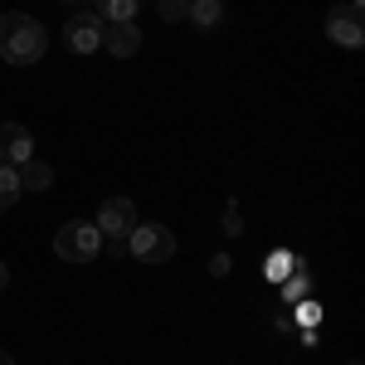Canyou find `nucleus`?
I'll use <instances>...</instances> for the list:
<instances>
[{
    "label": "nucleus",
    "mask_w": 365,
    "mask_h": 365,
    "mask_svg": "<svg viewBox=\"0 0 365 365\" xmlns=\"http://www.w3.org/2000/svg\"><path fill=\"white\" fill-rule=\"evenodd\" d=\"M44 54H49V29L25 10H5L0 15V58L25 68V63H39Z\"/></svg>",
    "instance_id": "obj_1"
},
{
    "label": "nucleus",
    "mask_w": 365,
    "mask_h": 365,
    "mask_svg": "<svg viewBox=\"0 0 365 365\" xmlns=\"http://www.w3.org/2000/svg\"><path fill=\"white\" fill-rule=\"evenodd\" d=\"M54 253L63 263H93L103 253V234H98V225H88V220H68L54 234Z\"/></svg>",
    "instance_id": "obj_2"
},
{
    "label": "nucleus",
    "mask_w": 365,
    "mask_h": 365,
    "mask_svg": "<svg viewBox=\"0 0 365 365\" xmlns=\"http://www.w3.org/2000/svg\"><path fill=\"white\" fill-rule=\"evenodd\" d=\"M137 229V205L127 195L117 200H103V210H98V234H103V244L113 253H127V234Z\"/></svg>",
    "instance_id": "obj_3"
},
{
    "label": "nucleus",
    "mask_w": 365,
    "mask_h": 365,
    "mask_svg": "<svg viewBox=\"0 0 365 365\" xmlns=\"http://www.w3.org/2000/svg\"><path fill=\"white\" fill-rule=\"evenodd\" d=\"M127 253L137 263H166L175 253V234L166 225H151V220H137V229L127 234Z\"/></svg>",
    "instance_id": "obj_4"
},
{
    "label": "nucleus",
    "mask_w": 365,
    "mask_h": 365,
    "mask_svg": "<svg viewBox=\"0 0 365 365\" xmlns=\"http://www.w3.org/2000/svg\"><path fill=\"white\" fill-rule=\"evenodd\" d=\"M63 44H68L73 54H93V49H103V20H98L93 10H78V15L63 25Z\"/></svg>",
    "instance_id": "obj_5"
},
{
    "label": "nucleus",
    "mask_w": 365,
    "mask_h": 365,
    "mask_svg": "<svg viewBox=\"0 0 365 365\" xmlns=\"http://www.w3.org/2000/svg\"><path fill=\"white\" fill-rule=\"evenodd\" d=\"M327 39H331V44H346V49H361L365 44L361 10H356V5H336V10L327 15Z\"/></svg>",
    "instance_id": "obj_6"
},
{
    "label": "nucleus",
    "mask_w": 365,
    "mask_h": 365,
    "mask_svg": "<svg viewBox=\"0 0 365 365\" xmlns=\"http://www.w3.org/2000/svg\"><path fill=\"white\" fill-rule=\"evenodd\" d=\"M0 161L5 166H25V161H34V137H29V127H20V122H0Z\"/></svg>",
    "instance_id": "obj_7"
},
{
    "label": "nucleus",
    "mask_w": 365,
    "mask_h": 365,
    "mask_svg": "<svg viewBox=\"0 0 365 365\" xmlns=\"http://www.w3.org/2000/svg\"><path fill=\"white\" fill-rule=\"evenodd\" d=\"M103 49L117 58H132L141 49V29L137 20H122V25H103Z\"/></svg>",
    "instance_id": "obj_8"
},
{
    "label": "nucleus",
    "mask_w": 365,
    "mask_h": 365,
    "mask_svg": "<svg viewBox=\"0 0 365 365\" xmlns=\"http://www.w3.org/2000/svg\"><path fill=\"white\" fill-rule=\"evenodd\" d=\"M141 0H93V15L103 25H122V20H137Z\"/></svg>",
    "instance_id": "obj_9"
},
{
    "label": "nucleus",
    "mask_w": 365,
    "mask_h": 365,
    "mask_svg": "<svg viewBox=\"0 0 365 365\" xmlns=\"http://www.w3.org/2000/svg\"><path fill=\"white\" fill-rule=\"evenodd\" d=\"M185 20H190L195 29H215L220 20H225V5H220V0H190Z\"/></svg>",
    "instance_id": "obj_10"
},
{
    "label": "nucleus",
    "mask_w": 365,
    "mask_h": 365,
    "mask_svg": "<svg viewBox=\"0 0 365 365\" xmlns=\"http://www.w3.org/2000/svg\"><path fill=\"white\" fill-rule=\"evenodd\" d=\"M54 185V166L49 161H25L20 166V190H49Z\"/></svg>",
    "instance_id": "obj_11"
},
{
    "label": "nucleus",
    "mask_w": 365,
    "mask_h": 365,
    "mask_svg": "<svg viewBox=\"0 0 365 365\" xmlns=\"http://www.w3.org/2000/svg\"><path fill=\"white\" fill-rule=\"evenodd\" d=\"M20 195H25V190H20V170L0 161V215H5V210H10V205H15Z\"/></svg>",
    "instance_id": "obj_12"
},
{
    "label": "nucleus",
    "mask_w": 365,
    "mask_h": 365,
    "mask_svg": "<svg viewBox=\"0 0 365 365\" xmlns=\"http://www.w3.org/2000/svg\"><path fill=\"white\" fill-rule=\"evenodd\" d=\"M282 297H287L292 307H297V302L307 297V273H302V268H297V278H287V287H282Z\"/></svg>",
    "instance_id": "obj_13"
},
{
    "label": "nucleus",
    "mask_w": 365,
    "mask_h": 365,
    "mask_svg": "<svg viewBox=\"0 0 365 365\" xmlns=\"http://www.w3.org/2000/svg\"><path fill=\"white\" fill-rule=\"evenodd\" d=\"M156 10H161V20H185V10H190V0H156Z\"/></svg>",
    "instance_id": "obj_14"
},
{
    "label": "nucleus",
    "mask_w": 365,
    "mask_h": 365,
    "mask_svg": "<svg viewBox=\"0 0 365 365\" xmlns=\"http://www.w3.org/2000/svg\"><path fill=\"white\" fill-rule=\"evenodd\" d=\"M225 234H244V220H239V210L229 205V215H225Z\"/></svg>",
    "instance_id": "obj_15"
},
{
    "label": "nucleus",
    "mask_w": 365,
    "mask_h": 365,
    "mask_svg": "<svg viewBox=\"0 0 365 365\" xmlns=\"http://www.w3.org/2000/svg\"><path fill=\"white\" fill-rule=\"evenodd\" d=\"M210 273L225 278V273H229V253H215V258H210Z\"/></svg>",
    "instance_id": "obj_16"
},
{
    "label": "nucleus",
    "mask_w": 365,
    "mask_h": 365,
    "mask_svg": "<svg viewBox=\"0 0 365 365\" xmlns=\"http://www.w3.org/2000/svg\"><path fill=\"white\" fill-rule=\"evenodd\" d=\"M10 287V268H5V258H0V292Z\"/></svg>",
    "instance_id": "obj_17"
},
{
    "label": "nucleus",
    "mask_w": 365,
    "mask_h": 365,
    "mask_svg": "<svg viewBox=\"0 0 365 365\" xmlns=\"http://www.w3.org/2000/svg\"><path fill=\"white\" fill-rule=\"evenodd\" d=\"M0 365H15V356H10V351H0Z\"/></svg>",
    "instance_id": "obj_18"
},
{
    "label": "nucleus",
    "mask_w": 365,
    "mask_h": 365,
    "mask_svg": "<svg viewBox=\"0 0 365 365\" xmlns=\"http://www.w3.org/2000/svg\"><path fill=\"white\" fill-rule=\"evenodd\" d=\"M351 365H361V361H351Z\"/></svg>",
    "instance_id": "obj_19"
}]
</instances>
